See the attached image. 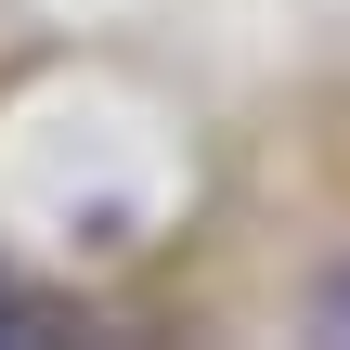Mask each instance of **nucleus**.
<instances>
[{"instance_id": "f257e3e1", "label": "nucleus", "mask_w": 350, "mask_h": 350, "mask_svg": "<svg viewBox=\"0 0 350 350\" xmlns=\"http://www.w3.org/2000/svg\"><path fill=\"white\" fill-rule=\"evenodd\" d=\"M13 325H26V312H13V286H0V338H13Z\"/></svg>"}]
</instances>
